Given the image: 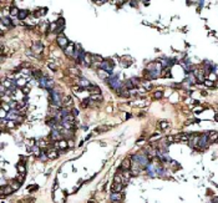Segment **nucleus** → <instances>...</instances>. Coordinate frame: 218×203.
<instances>
[{"mask_svg":"<svg viewBox=\"0 0 218 203\" xmlns=\"http://www.w3.org/2000/svg\"><path fill=\"white\" fill-rule=\"evenodd\" d=\"M148 165H150V161H148L147 155L137 153V155H133V156H132V166L137 167L138 169L143 168V167H147Z\"/></svg>","mask_w":218,"mask_h":203,"instance_id":"obj_1","label":"nucleus"},{"mask_svg":"<svg viewBox=\"0 0 218 203\" xmlns=\"http://www.w3.org/2000/svg\"><path fill=\"white\" fill-rule=\"evenodd\" d=\"M49 100H50V102H51L52 106H56V107H61V103H62V101H61V95H60L57 91H55V90L50 91Z\"/></svg>","mask_w":218,"mask_h":203,"instance_id":"obj_2","label":"nucleus"},{"mask_svg":"<svg viewBox=\"0 0 218 203\" xmlns=\"http://www.w3.org/2000/svg\"><path fill=\"white\" fill-rule=\"evenodd\" d=\"M208 133H202L199 135V142H198V149H204L207 146H208Z\"/></svg>","mask_w":218,"mask_h":203,"instance_id":"obj_3","label":"nucleus"},{"mask_svg":"<svg viewBox=\"0 0 218 203\" xmlns=\"http://www.w3.org/2000/svg\"><path fill=\"white\" fill-rule=\"evenodd\" d=\"M114 66H115V65H114L111 61H108V60H104L102 62H100V69L104 70V71H106V72H108V74H111Z\"/></svg>","mask_w":218,"mask_h":203,"instance_id":"obj_4","label":"nucleus"},{"mask_svg":"<svg viewBox=\"0 0 218 203\" xmlns=\"http://www.w3.org/2000/svg\"><path fill=\"white\" fill-rule=\"evenodd\" d=\"M50 140L51 141H55V142H59L62 140V133L57 130H52L51 131V135H50Z\"/></svg>","mask_w":218,"mask_h":203,"instance_id":"obj_5","label":"nucleus"},{"mask_svg":"<svg viewBox=\"0 0 218 203\" xmlns=\"http://www.w3.org/2000/svg\"><path fill=\"white\" fill-rule=\"evenodd\" d=\"M57 44H59V46L60 47H62L64 50L66 49V46L70 44L69 42V40L66 39V36H64V35H59L57 36Z\"/></svg>","mask_w":218,"mask_h":203,"instance_id":"obj_6","label":"nucleus"},{"mask_svg":"<svg viewBox=\"0 0 218 203\" xmlns=\"http://www.w3.org/2000/svg\"><path fill=\"white\" fill-rule=\"evenodd\" d=\"M13 192H15L13 189V187L10 185H5V186H1V191H0V193H1V197L4 196H8V194H11Z\"/></svg>","mask_w":218,"mask_h":203,"instance_id":"obj_7","label":"nucleus"},{"mask_svg":"<svg viewBox=\"0 0 218 203\" xmlns=\"http://www.w3.org/2000/svg\"><path fill=\"white\" fill-rule=\"evenodd\" d=\"M55 149H66L69 147V142L65 141V140H61L59 142H55Z\"/></svg>","mask_w":218,"mask_h":203,"instance_id":"obj_8","label":"nucleus"},{"mask_svg":"<svg viewBox=\"0 0 218 203\" xmlns=\"http://www.w3.org/2000/svg\"><path fill=\"white\" fill-rule=\"evenodd\" d=\"M75 49H76V46L72 44V42H70V44L66 46V49H65V54H66L67 56H74L75 55Z\"/></svg>","mask_w":218,"mask_h":203,"instance_id":"obj_9","label":"nucleus"},{"mask_svg":"<svg viewBox=\"0 0 218 203\" xmlns=\"http://www.w3.org/2000/svg\"><path fill=\"white\" fill-rule=\"evenodd\" d=\"M42 49H44V45L41 44L40 41L35 42V44H32V47H31V50L34 51L35 54H40V52L42 51Z\"/></svg>","mask_w":218,"mask_h":203,"instance_id":"obj_10","label":"nucleus"},{"mask_svg":"<svg viewBox=\"0 0 218 203\" xmlns=\"http://www.w3.org/2000/svg\"><path fill=\"white\" fill-rule=\"evenodd\" d=\"M47 155V158L49 159H56L59 157V152H57V149H50V151L46 152Z\"/></svg>","mask_w":218,"mask_h":203,"instance_id":"obj_11","label":"nucleus"},{"mask_svg":"<svg viewBox=\"0 0 218 203\" xmlns=\"http://www.w3.org/2000/svg\"><path fill=\"white\" fill-rule=\"evenodd\" d=\"M131 167H132V163H131V158H125L123 161H122V163H121V168L122 169H130Z\"/></svg>","mask_w":218,"mask_h":203,"instance_id":"obj_12","label":"nucleus"},{"mask_svg":"<svg viewBox=\"0 0 218 203\" xmlns=\"http://www.w3.org/2000/svg\"><path fill=\"white\" fill-rule=\"evenodd\" d=\"M16 168H18V171H19V173L20 175H26V167H25V163L24 162H19L18 165H16Z\"/></svg>","mask_w":218,"mask_h":203,"instance_id":"obj_13","label":"nucleus"},{"mask_svg":"<svg viewBox=\"0 0 218 203\" xmlns=\"http://www.w3.org/2000/svg\"><path fill=\"white\" fill-rule=\"evenodd\" d=\"M121 198H122L121 192H112V193H111V201L112 202H120Z\"/></svg>","mask_w":218,"mask_h":203,"instance_id":"obj_14","label":"nucleus"},{"mask_svg":"<svg viewBox=\"0 0 218 203\" xmlns=\"http://www.w3.org/2000/svg\"><path fill=\"white\" fill-rule=\"evenodd\" d=\"M87 91H89L91 95H97V93H101V90L99 86H95V85H91V86L87 89Z\"/></svg>","mask_w":218,"mask_h":203,"instance_id":"obj_15","label":"nucleus"},{"mask_svg":"<svg viewBox=\"0 0 218 203\" xmlns=\"http://www.w3.org/2000/svg\"><path fill=\"white\" fill-rule=\"evenodd\" d=\"M77 85H79L80 87H82V89H89V87L91 86V83L87 81L86 79H81V80H79V83H77Z\"/></svg>","mask_w":218,"mask_h":203,"instance_id":"obj_16","label":"nucleus"},{"mask_svg":"<svg viewBox=\"0 0 218 203\" xmlns=\"http://www.w3.org/2000/svg\"><path fill=\"white\" fill-rule=\"evenodd\" d=\"M208 140H209V142H216V141H218V132H216V131L209 132V133H208Z\"/></svg>","mask_w":218,"mask_h":203,"instance_id":"obj_17","label":"nucleus"},{"mask_svg":"<svg viewBox=\"0 0 218 203\" xmlns=\"http://www.w3.org/2000/svg\"><path fill=\"white\" fill-rule=\"evenodd\" d=\"M9 185L13 187V189H14V191H16V189H19V188H20V186H21V182H19V181L15 178V179H13V181H11V182H10Z\"/></svg>","mask_w":218,"mask_h":203,"instance_id":"obj_18","label":"nucleus"},{"mask_svg":"<svg viewBox=\"0 0 218 203\" xmlns=\"http://www.w3.org/2000/svg\"><path fill=\"white\" fill-rule=\"evenodd\" d=\"M28 16H29V11H28V10H20L19 15H18L19 20H24V19H26Z\"/></svg>","mask_w":218,"mask_h":203,"instance_id":"obj_19","label":"nucleus"},{"mask_svg":"<svg viewBox=\"0 0 218 203\" xmlns=\"http://www.w3.org/2000/svg\"><path fill=\"white\" fill-rule=\"evenodd\" d=\"M90 99L91 101H102V95L101 93H97V95H90Z\"/></svg>","mask_w":218,"mask_h":203,"instance_id":"obj_20","label":"nucleus"},{"mask_svg":"<svg viewBox=\"0 0 218 203\" xmlns=\"http://www.w3.org/2000/svg\"><path fill=\"white\" fill-rule=\"evenodd\" d=\"M1 24L3 25H6V26H11V20H10L9 18H6V16H3L1 18Z\"/></svg>","mask_w":218,"mask_h":203,"instance_id":"obj_21","label":"nucleus"},{"mask_svg":"<svg viewBox=\"0 0 218 203\" xmlns=\"http://www.w3.org/2000/svg\"><path fill=\"white\" fill-rule=\"evenodd\" d=\"M31 152L34 153L35 156L40 157V155H41V149H40V147H39V146H34V147L31 148Z\"/></svg>","mask_w":218,"mask_h":203,"instance_id":"obj_22","label":"nucleus"},{"mask_svg":"<svg viewBox=\"0 0 218 203\" xmlns=\"http://www.w3.org/2000/svg\"><path fill=\"white\" fill-rule=\"evenodd\" d=\"M32 75H34V77L38 79V80H41L44 77V75H42V72L40 70H34V74H32Z\"/></svg>","mask_w":218,"mask_h":203,"instance_id":"obj_23","label":"nucleus"},{"mask_svg":"<svg viewBox=\"0 0 218 203\" xmlns=\"http://www.w3.org/2000/svg\"><path fill=\"white\" fill-rule=\"evenodd\" d=\"M16 85L19 87H25V85H26V80L25 79H19V80H16Z\"/></svg>","mask_w":218,"mask_h":203,"instance_id":"obj_24","label":"nucleus"},{"mask_svg":"<svg viewBox=\"0 0 218 203\" xmlns=\"http://www.w3.org/2000/svg\"><path fill=\"white\" fill-rule=\"evenodd\" d=\"M36 146H39L40 148H46L49 145H47V142H46L45 140H40V141L36 143Z\"/></svg>","mask_w":218,"mask_h":203,"instance_id":"obj_25","label":"nucleus"},{"mask_svg":"<svg viewBox=\"0 0 218 203\" xmlns=\"http://www.w3.org/2000/svg\"><path fill=\"white\" fill-rule=\"evenodd\" d=\"M108 129H110L108 126H100V127H97V129L95 130V132H99V133H100V132H105V131H107Z\"/></svg>","mask_w":218,"mask_h":203,"instance_id":"obj_26","label":"nucleus"},{"mask_svg":"<svg viewBox=\"0 0 218 203\" xmlns=\"http://www.w3.org/2000/svg\"><path fill=\"white\" fill-rule=\"evenodd\" d=\"M160 129L161 130H167L168 129V122L167 121H161L160 122Z\"/></svg>","mask_w":218,"mask_h":203,"instance_id":"obj_27","label":"nucleus"},{"mask_svg":"<svg viewBox=\"0 0 218 203\" xmlns=\"http://www.w3.org/2000/svg\"><path fill=\"white\" fill-rule=\"evenodd\" d=\"M19 11H20V10H18V8H15V6H13L11 9H10V14H11L13 16L19 15Z\"/></svg>","mask_w":218,"mask_h":203,"instance_id":"obj_28","label":"nucleus"},{"mask_svg":"<svg viewBox=\"0 0 218 203\" xmlns=\"http://www.w3.org/2000/svg\"><path fill=\"white\" fill-rule=\"evenodd\" d=\"M130 80H131V82L133 83V86H137L138 82H140V80H138L137 77H132V79H130Z\"/></svg>","mask_w":218,"mask_h":203,"instance_id":"obj_29","label":"nucleus"},{"mask_svg":"<svg viewBox=\"0 0 218 203\" xmlns=\"http://www.w3.org/2000/svg\"><path fill=\"white\" fill-rule=\"evenodd\" d=\"M69 102H71V97H70V96H65V102H64V105L67 106Z\"/></svg>","mask_w":218,"mask_h":203,"instance_id":"obj_30","label":"nucleus"},{"mask_svg":"<svg viewBox=\"0 0 218 203\" xmlns=\"http://www.w3.org/2000/svg\"><path fill=\"white\" fill-rule=\"evenodd\" d=\"M161 97H162V91L155 92V99H161Z\"/></svg>","mask_w":218,"mask_h":203,"instance_id":"obj_31","label":"nucleus"},{"mask_svg":"<svg viewBox=\"0 0 218 203\" xmlns=\"http://www.w3.org/2000/svg\"><path fill=\"white\" fill-rule=\"evenodd\" d=\"M204 83L207 85V86H209V87H212V86H213V82H212V81H209V80H206V81H204Z\"/></svg>","mask_w":218,"mask_h":203,"instance_id":"obj_32","label":"nucleus"},{"mask_svg":"<svg viewBox=\"0 0 218 203\" xmlns=\"http://www.w3.org/2000/svg\"><path fill=\"white\" fill-rule=\"evenodd\" d=\"M47 66H49V67H50L51 70H54V71H56V69H57V67H56V66H55V65H54V64H52V62H51V64H49Z\"/></svg>","mask_w":218,"mask_h":203,"instance_id":"obj_33","label":"nucleus"},{"mask_svg":"<svg viewBox=\"0 0 218 203\" xmlns=\"http://www.w3.org/2000/svg\"><path fill=\"white\" fill-rule=\"evenodd\" d=\"M30 192H32V191H36V189H39V187L38 186H32V187H30V188H28Z\"/></svg>","mask_w":218,"mask_h":203,"instance_id":"obj_34","label":"nucleus"},{"mask_svg":"<svg viewBox=\"0 0 218 203\" xmlns=\"http://www.w3.org/2000/svg\"><path fill=\"white\" fill-rule=\"evenodd\" d=\"M71 112H72V115H74V116H77V115H79V111L76 110V109H72V111H71Z\"/></svg>","mask_w":218,"mask_h":203,"instance_id":"obj_35","label":"nucleus"},{"mask_svg":"<svg viewBox=\"0 0 218 203\" xmlns=\"http://www.w3.org/2000/svg\"><path fill=\"white\" fill-rule=\"evenodd\" d=\"M45 13H46V8L41 9V15H45Z\"/></svg>","mask_w":218,"mask_h":203,"instance_id":"obj_36","label":"nucleus"},{"mask_svg":"<svg viewBox=\"0 0 218 203\" xmlns=\"http://www.w3.org/2000/svg\"><path fill=\"white\" fill-rule=\"evenodd\" d=\"M23 91H24V92H29V91H30V87H24Z\"/></svg>","mask_w":218,"mask_h":203,"instance_id":"obj_37","label":"nucleus"},{"mask_svg":"<svg viewBox=\"0 0 218 203\" xmlns=\"http://www.w3.org/2000/svg\"><path fill=\"white\" fill-rule=\"evenodd\" d=\"M212 202H213V203H218V198H217V197H214V198L212 199Z\"/></svg>","mask_w":218,"mask_h":203,"instance_id":"obj_38","label":"nucleus"},{"mask_svg":"<svg viewBox=\"0 0 218 203\" xmlns=\"http://www.w3.org/2000/svg\"><path fill=\"white\" fill-rule=\"evenodd\" d=\"M214 119H216V121H218V113L216 115V117H214Z\"/></svg>","mask_w":218,"mask_h":203,"instance_id":"obj_39","label":"nucleus"},{"mask_svg":"<svg viewBox=\"0 0 218 203\" xmlns=\"http://www.w3.org/2000/svg\"><path fill=\"white\" fill-rule=\"evenodd\" d=\"M89 203H95V202H94V201H90V202H89Z\"/></svg>","mask_w":218,"mask_h":203,"instance_id":"obj_40","label":"nucleus"}]
</instances>
